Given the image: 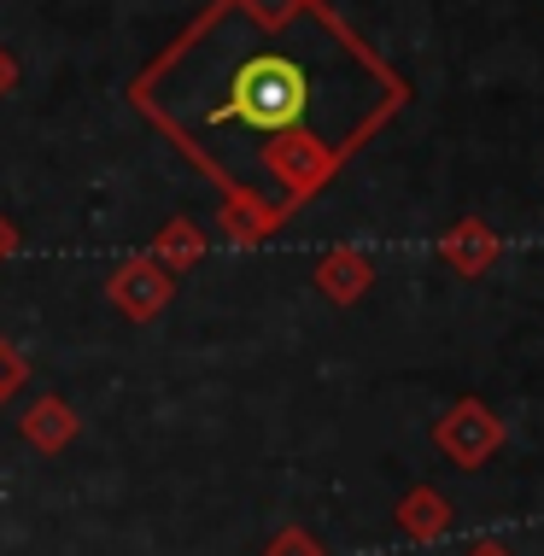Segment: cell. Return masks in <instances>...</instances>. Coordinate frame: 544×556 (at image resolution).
I'll list each match as a JSON object with an SVG mask.
<instances>
[{"label":"cell","instance_id":"1","mask_svg":"<svg viewBox=\"0 0 544 556\" xmlns=\"http://www.w3.org/2000/svg\"><path fill=\"white\" fill-rule=\"evenodd\" d=\"M129 100L200 170L229 147L235 164L217 188L246 193L252 164L281 135H316L352 159L410 100V88L357 29L328 12V0H311L287 18H252L235 0H211L129 83Z\"/></svg>","mask_w":544,"mask_h":556},{"label":"cell","instance_id":"2","mask_svg":"<svg viewBox=\"0 0 544 556\" xmlns=\"http://www.w3.org/2000/svg\"><path fill=\"white\" fill-rule=\"evenodd\" d=\"M433 445H440L457 469H486L497 457V445H504V422H497V410L486 399H457L440 422H433Z\"/></svg>","mask_w":544,"mask_h":556},{"label":"cell","instance_id":"3","mask_svg":"<svg viewBox=\"0 0 544 556\" xmlns=\"http://www.w3.org/2000/svg\"><path fill=\"white\" fill-rule=\"evenodd\" d=\"M105 299H112L129 323H159L176 299V276L153 258V252H135V258H124L105 276Z\"/></svg>","mask_w":544,"mask_h":556},{"label":"cell","instance_id":"4","mask_svg":"<svg viewBox=\"0 0 544 556\" xmlns=\"http://www.w3.org/2000/svg\"><path fill=\"white\" fill-rule=\"evenodd\" d=\"M375 288V264L369 252L357 247H334L328 258H316V293L328 299V305H357L363 293Z\"/></svg>","mask_w":544,"mask_h":556},{"label":"cell","instance_id":"5","mask_svg":"<svg viewBox=\"0 0 544 556\" xmlns=\"http://www.w3.org/2000/svg\"><path fill=\"white\" fill-rule=\"evenodd\" d=\"M281 223H287V212L258 200V193H223V205H217V229L229 235L235 247H264Z\"/></svg>","mask_w":544,"mask_h":556},{"label":"cell","instance_id":"6","mask_svg":"<svg viewBox=\"0 0 544 556\" xmlns=\"http://www.w3.org/2000/svg\"><path fill=\"white\" fill-rule=\"evenodd\" d=\"M440 258L457 269V276H486V269L497 264V229L492 223H480V217H463V223H451V229L440 235Z\"/></svg>","mask_w":544,"mask_h":556},{"label":"cell","instance_id":"7","mask_svg":"<svg viewBox=\"0 0 544 556\" xmlns=\"http://www.w3.org/2000/svg\"><path fill=\"white\" fill-rule=\"evenodd\" d=\"M398 533L404 539H416V545H433V539H445L451 533V521H457V509H451V498L440 486H410L398 498Z\"/></svg>","mask_w":544,"mask_h":556},{"label":"cell","instance_id":"8","mask_svg":"<svg viewBox=\"0 0 544 556\" xmlns=\"http://www.w3.org/2000/svg\"><path fill=\"white\" fill-rule=\"evenodd\" d=\"M24 440L36 445V451H48V457H59V451H65L71 440H77V410H71L65 399L59 393H41V399H29V410H24Z\"/></svg>","mask_w":544,"mask_h":556},{"label":"cell","instance_id":"9","mask_svg":"<svg viewBox=\"0 0 544 556\" xmlns=\"http://www.w3.org/2000/svg\"><path fill=\"white\" fill-rule=\"evenodd\" d=\"M153 258L170 269V276H181V269H193L205 258V235H200V223H188V217H170L164 229L153 235Z\"/></svg>","mask_w":544,"mask_h":556},{"label":"cell","instance_id":"10","mask_svg":"<svg viewBox=\"0 0 544 556\" xmlns=\"http://www.w3.org/2000/svg\"><path fill=\"white\" fill-rule=\"evenodd\" d=\"M24 381H29V364L18 357V345H7V340H0V404H7L12 393H18Z\"/></svg>","mask_w":544,"mask_h":556},{"label":"cell","instance_id":"11","mask_svg":"<svg viewBox=\"0 0 544 556\" xmlns=\"http://www.w3.org/2000/svg\"><path fill=\"white\" fill-rule=\"evenodd\" d=\"M264 556H322V545H316L305 528H281V533L264 545Z\"/></svg>","mask_w":544,"mask_h":556},{"label":"cell","instance_id":"12","mask_svg":"<svg viewBox=\"0 0 544 556\" xmlns=\"http://www.w3.org/2000/svg\"><path fill=\"white\" fill-rule=\"evenodd\" d=\"M7 94H18V59L0 48V100H7Z\"/></svg>","mask_w":544,"mask_h":556},{"label":"cell","instance_id":"13","mask_svg":"<svg viewBox=\"0 0 544 556\" xmlns=\"http://www.w3.org/2000/svg\"><path fill=\"white\" fill-rule=\"evenodd\" d=\"M18 247H24L18 223H12V217H0V264H7V258H12V252H18Z\"/></svg>","mask_w":544,"mask_h":556},{"label":"cell","instance_id":"14","mask_svg":"<svg viewBox=\"0 0 544 556\" xmlns=\"http://www.w3.org/2000/svg\"><path fill=\"white\" fill-rule=\"evenodd\" d=\"M463 556H516V551H504V545H497V539H480V545H468Z\"/></svg>","mask_w":544,"mask_h":556}]
</instances>
